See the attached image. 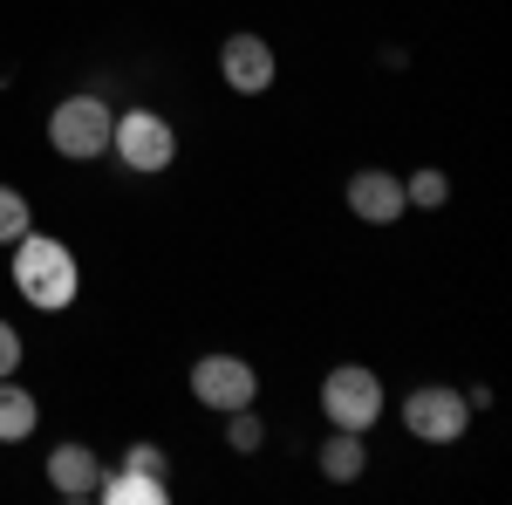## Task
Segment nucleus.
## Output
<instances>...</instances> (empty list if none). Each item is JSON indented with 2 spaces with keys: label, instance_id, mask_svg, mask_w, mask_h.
<instances>
[{
  "label": "nucleus",
  "instance_id": "nucleus-5",
  "mask_svg": "<svg viewBox=\"0 0 512 505\" xmlns=\"http://www.w3.org/2000/svg\"><path fill=\"white\" fill-rule=\"evenodd\" d=\"M110 151H117L130 171H164V164L178 157V137H171V123H164L158 110H130V117H117V130H110Z\"/></svg>",
  "mask_w": 512,
  "mask_h": 505
},
{
  "label": "nucleus",
  "instance_id": "nucleus-15",
  "mask_svg": "<svg viewBox=\"0 0 512 505\" xmlns=\"http://www.w3.org/2000/svg\"><path fill=\"white\" fill-rule=\"evenodd\" d=\"M226 417H233V424H226L233 451H260V437H267V430H260V417H253V403H246V410H226Z\"/></svg>",
  "mask_w": 512,
  "mask_h": 505
},
{
  "label": "nucleus",
  "instance_id": "nucleus-12",
  "mask_svg": "<svg viewBox=\"0 0 512 505\" xmlns=\"http://www.w3.org/2000/svg\"><path fill=\"white\" fill-rule=\"evenodd\" d=\"M41 417V403L28 396V389H14L7 376H0V444H14V437H28Z\"/></svg>",
  "mask_w": 512,
  "mask_h": 505
},
{
  "label": "nucleus",
  "instance_id": "nucleus-16",
  "mask_svg": "<svg viewBox=\"0 0 512 505\" xmlns=\"http://www.w3.org/2000/svg\"><path fill=\"white\" fill-rule=\"evenodd\" d=\"M123 465H137V471H158V478H164V451H158V444H130V451H123Z\"/></svg>",
  "mask_w": 512,
  "mask_h": 505
},
{
  "label": "nucleus",
  "instance_id": "nucleus-17",
  "mask_svg": "<svg viewBox=\"0 0 512 505\" xmlns=\"http://www.w3.org/2000/svg\"><path fill=\"white\" fill-rule=\"evenodd\" d=\"M14 369H21V335L0 321V376H14Z\"/></svg>",
  "mask_w": 512,
  "mask_h": 505
},
{
  "label": "nucleus",
  "instance_id": "nucleus-4",
  "mask_svg": "<svg viewBox=\"0 0 512 505\" xmlns=\"http://www.w3.org/2000/svg\"><path fill=\"white\" fill-rule=\"evenodd\" d=\"M192 396L205 410H246L253 396H260V376H253V362H239V355H198L192 369Z\"/></svg>",
  "mask_w": 512,
  "mask_h": 505
},
{
  "label": "nucleus",
  "instance_id": "nucleus-14",
  "mask_svg": "<svg viewBox=\"0 0 512 505\" xmlns=\"http://www.w3.org/2000/svg\"><path fill=\"white\" fill-rule=\"evenodd\" d=\"M403 198H417V205H444V198H451V178H444V171H417V178H403Z\"/></svg>",
  "mask_w": 512,
  "mask_h": 505
},
{
  "label": "nucleus",
  "instance_id": "nucleus-6",
  "mask_svg": "<svg viewBox=\"0 0 512 505\" xmlns=\"http://www.w3.org/2000/svg\"><path fill=\"white\" fill-rule=\"evenodd\" d=\"M403 424H410V437H424V444H451L458 430L472 424V403H465L458 389H444V383H424V389H410Z\"/></svg>",
  "mask_w": 512,
  "mask_h": 505
},
{
  "label": "nucleus",
  "instance_id": "nucleus-9",
  "mask_svg": "<svg viewBox=\"0 0 512 505\" xmlns=\"http://www.w3.org/2000/svg\"><path fill=\"white\" fill-rule=\"evenodd\" d=\"M48 485H55L62 499H96V485H103L96 451H89V444H55V451H48Z\"/></svg>",
  "mask_w": 512,
  "mask_h": 505
},
{
  "label": "nucleus",
  "instance_id": "nucleus-8",
  "mask_svg": "<svg viewBox=\"0 0 512 505\" xmlns=\"http://www.w3.org/2000/svg\"><path fill=\"white\" fill-rule=\"evenodd\" d=\"M403 205H410V198H403V178H390V171H355V178H349V212H355V219L390 226Z\"/></svg>",
  "mask_w": 512,
  "mask_h": 505
},
{
  "label": "nucleus",
  "instance_id": "nucleus-10",
  "mask_svg": "<svg viewBox=\"0 0 512 505\" xmlns=\"http://www.w3.org/2000/svg\"><path fill=\"white\" fill-rule=\"evenodd\" d=\"M96 499H110V505H164V499H171V485H164L158 471L123 465L117 478H103V485H96Z\"/></svg>",
  "mask_w": 512,
  "mask_h": 505
},
{
  "label": "nucleus",
  "instance_id": "nucleus-3",
  "mask_svg": "<svg viewBox=\"0 0 512 505\" xmlns=\"http://www.w3.org/2000/svg\"><path fill=\"white\" fill-rule=\"evenodd\" d=\"M321 410L335 417V430H369L383 417V383H376L362 362H349V369H335V376L321 383Z\"/></svg>",
  "mask_w": 512,
  "mask_h": 505
},
{
  "label": "nucleus",
  "instance_id": "nucleus-13",
  "mask_svg": "<svg viewBox=\"0 0 512 505\" xmlns=\"http://www.w3.org/2000/svg\"><path fill=\"white\" fill-rule=\"evenodd\" d=\"M21 233H28V198L14 192V185H0V239L14 246Z\"/></svg>",
  "mask_w": 512,
  "mask_h": 505
},
{
  "label": "nucleus",
  "instance_id": "nucleus-7",
  "mask_svg": "<svg viewBox=\"0 0 512 505\" xmlns=\"http://www.w3.org/2000/svg\"><path fill=\"white\" fill-rule=\"evenodd\" d=\"M219 69H226V82L239 96H260V89H274V48L260 35H233L226 55H219Z\"/></svg>",
  "mask_w": 512,
  "mask_h": 505
},
{
  "label": "nucleus",
  "instance_id": "nucleus-11",
  "mask_svg": "<svg viewBox=\"0 0 512 505\" xmlns=\"http://www.w3.org/2000/svg\"><path fill=\"white\" fill-rule=\"evenodd\" d=\"M362 465H369V451H362V430H335V437L321 444V471H328L335 485L362 478Z\"/></svg>",
  "mask_w": 512,
  "mask_h": 505
},
{
  "label": "nucleus",
  "instance_id": "nucleus-1",
  "mask_svg": "<svg viewBox=\"0 0 512 505\" xmlns=\"http://www.w3.org/2000/svg\"><path fill=\"white\" fill-rule=\"evenodd\" d=\"M14 287L28 308H69L76 301V253L62 239H41V233H21L14 239Z\"/></svg>",
  "mask_w": 512,
  "mask_h": 505
},
{
  "label": "nucleus",
  "instance_id": "nucleus-2",
  "mask_svg": "<svg viewBox=\"0 0 512 505\" xmlns=\"http://www.w3.org/2000/svg\"><path fill=\"white\" fill-rule=\"evenodd\" d=\"M110 130H117V117H110V103H103V96H69V103L48 117L55 151H62V157H82V164L110 151Z\"/></svg>",
  "mask_w": 512,
  "mask_h": 505
}]
</instances>
